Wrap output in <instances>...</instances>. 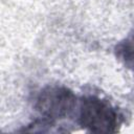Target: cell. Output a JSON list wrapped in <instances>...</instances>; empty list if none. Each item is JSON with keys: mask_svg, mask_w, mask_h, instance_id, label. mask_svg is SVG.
<instances>
[{"mask_svg": "<svg viewBox=\"0 0 134 134\" xmlns=\"http://www.w3.org/2000/svg\"><path fill=\"white\" fill-rule=\"evenodd\" d=\"M80 118L84 127L94 132H113L118 125L116 112L95 97H89L83 102Z\"/></svg>", "mask_w": 134, "mask_h": 134, "instance_id": "1", "label": "cell"}, {"mask_svg": "<svg viewBox=\"0 0 134 134\" xmlns=\"http://www.w3.org/2000/svg\"><path fill=\"white\" fill-rule=\"evenodd\" d=\"M73 95L66 89L52 88L44 91L39 98L40 110L49 117H60L67 114L73 105Z\"/></svg>", "mask_w": 134, "mask_h": 134, "instance_id": "2", "label": "cell"}]
</instances>
